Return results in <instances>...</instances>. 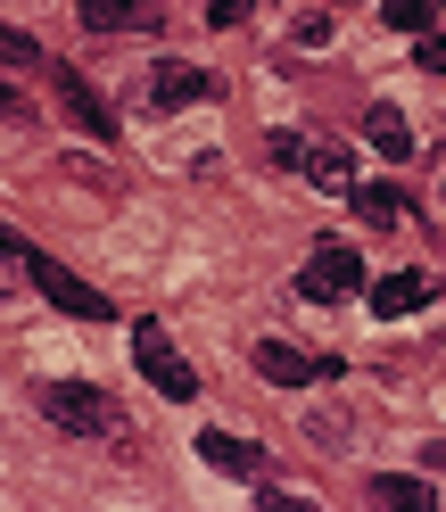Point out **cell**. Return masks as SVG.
Segmentation results:
<instances>
[{"mask_svg": "<svg viewBox=\"0 0 446 512\" xmlns=\"http://www.w3.org/2000/svg\"><path fill=\"white\" fill-rule=\"evenodd\" d=\"M364 298H372V314H380V323H397V314H413V306L430 298V281H422V273H380Z\"/></svg>", "mask_w": 446, "mask_h": 512, "instance_id": "11", "label": "cell"}, {"mask_svg": "<svg viewBox=\"0 0 446 512\" xmlns=\"http://www.w3.org/2000/svg\"><path fill=\"white\" fill-rule=\"evenodd\" d=\"M42 413L58 430H83V438H116L124 430V413L100 389H83V380H42Z\"/></svg>", "mask_w": 446, "mask_h": 512, "instance_id": "1", "label": "cell"}, {"mask_svg": "<svg viewBox=\"0 0 446 512\" xmlns=\"http://www.w3.org/2000/svg\"><path fill=\"white\" fill-rule=\"evenodd\" d=\"M339 9H347V0H339Z\"/></svg>", "mask_w": 446, "mask_h": 512, "instance_id": "21", "label": "cell"}, {"mask_svg": "<svg viewBox=\"0 0 446 512\" xmlns=\"http://www.w3.org/2000/svg\"><path fill=\"white\" fill-rule=\"evenodd\" d=\"M0 124H34V108H25V91L0 75Z\"/></svg>", "mask_w": 446, "mask_h": 512, "instance_id": "17", "label": "cell"}, {"mask_svg": "<svg viewBox=\"0 0 446 512\" xmlns=\"http://www.w3.org/2000/svg\"><path fill=\"white\" fill-rule=\"evenodd\" d=\"M75 9H83L91 34H157V25H166L157 0H75Z\"/></svg>", "mask_w": 446, "mask_h": 512, "instance_id": "7", "label": "cell"}, {"mask_svg": "<svg viewBox=\"0 0 446 512\" xmlns=\"http://www.w3.org/2000/svg\"><path fill=\"white\" fill-rule=\"evenodd\" d=\"M0 67H9V75H17V67H42V42L17 34V25H0Z\"/></svg>", "mask_w": 446, "mask_h": 512, "instance_id": "16", "label": "cell"}, {"mask_svg": "<svg viewBox=\"0 0 446 512\" xmlns=\"http://www.w3.org/2000/svg\"><path fill=\"white\" fill-rule=\"evenodd\" d=\"M190 100H215V75H207V67H182V58H166V67L149 75V108H190Z\"/></svg>", "mask_w": 446, "mask_h": 512, "instance_id": "9", "label": "cell"}, {"mask_svg": "<svg viewBox=\"0 0 446 512\" xmlns=\"http://www.w3.org/2000/svg\"><path fill=\"white\" fill-rule=\"evenodd\" d=\"M298 174L314 190H356V157H347L339 141H298Z\"/></svg>", "mask_w": 446, "mask_h": 512, "instance_id": "10", "label": "cell"}, {"mask_svg": "<svg viewBox=\"0 0 446 512\" xmlns=\"http://www.w3.org/2000/svg\"><path fill=\"white\" fill-rule=\"evenodd\" d=\"M364 141L389 157V166H405V157H413V124H405L397 108H372V116H364Z\"/></svg>", "mask_w": 446, "mask_h": 512, "instance_id": "12", "label": "cell"}, {"mask_svg": "<svg viewBox=\"0 0 446 512\" xmlns=\"http://www.w3.org/2000/svg\"><path fill=\"white\" fill-rule=\"evenodd\" d=\"M0 265H25V240L9 232V223H0Z\"/></svg>", "mask_w": 446, "mask_h": 512, "instance_id": "20", "label": "cell"}, {"mask_svg": "<svg viewBox=\"0 0 446 512\" xmlns=\"http://www.w3.org/2000/svg\"><path fill=\"white\" fill-rule=\"evenodd\" d=\"M190 446H199V463H207V471H223V479H248V488H265V446H248V438H232V430H199Z\"/></svg>", "mask_w": 446, "mask_h": 512, "instance_id": "6", "label": "cell"}, {"mask_svg": "<svg viewBox=\"0 0 446 512\" xmlns=\"http://www.w3.org/2000/svg\"><path fill=\"white\" fill-rule=\"evenodd\" d=\"M380 17H389L397 34H430V25H438V0H380Z\"/></svg>", "mask_w": 446, "mask_h": 512, "instance_id": "15", "label": "cell"}, {"mask_svg": "<svg viewBox=\"0 0 446 512\" xmlns=\"http://www.w3.org/2000/svg\"><path fill=\"white\" fill-rule=\"evenodd\" d=\"M58 108H67V124H83L91 141H116V116H108V100L91 91L75 67H58Z\"/></svg>", "mask_w": 446, "mask_h": 512, "instance_id": "8", "label": "cell"}, {"mask_svg": "<svg viewBox=\"0 0 446 512\" xmlns=\"http://www.w3.org/2000/svg\"><path fill=\"white\" fill-rule=\"evenodd\" d=\"M25 273H34V290H42L58 314H75V323H108V314H116L91 281H75V273L58 265V256H42V248H25Z\"/></svg>", "mask_w": 446, "mask_h": 512, "instance_id": "4", "label": "cell"}, {"mask_svg": "<svg viewBox=\"0 0 446 512\" xmlns=\"http://www.w3.org/2000/svg\"><path fill=\"white\" fill-rule=\"evenodd\" d=\"M413 58H422L430 75H446V34H422V42H413Z\"/></svg>", "mask_w": 446, "mask_h": 512, "instance_id": "18", "label": "cell"}, {"mask_svg": "<svg viewBox=\"0 0 446 512\" xmlns=\"http://www.w3.org/2000/svg\"><path fill=\"white\" fill-rule=\"evenodd\" d=\"M347 199H356V215H364V223H380V232H389V223L405 215V190H397V182H356Z\"/></svg>", "mask_w": 446, "mask_h": 512, "instance_id": "13", "label": "cell"}, {"mask_svg": "<svg viewBox=\"0 0 446 512\" xmlns=\"http://www.w3.org/2000/svg\"><path fill=\"white\" fill-rule=\"evenodd\" d=\"M298 141H306V133H273V141H265V157H273V166H298Z\"/></svg>", "mask_w": 446, "mask_h": 512, "instance_id": "19", "label": "cell"}, {"mask_svg": "<svg viewBox=\"0 0 446 512\" xmlns=\"http://www.w3.org/2000/svg\"><path fill=\"white\" fill-rule=\"evenodd\" d=\"M372 504H405V512H430V479H405V471H380V479H372Z\"/></svg>", "mask_w": 446, "mask_h": 512, "instance_id": "14", "label": "cell"}, {"mask_svg": "<svg viewBox=\"0 0 446 512\" xmlns=\"http://www.w3.org/2000/svg\"><path fill=\"white\" fill-rule=\"evenodd\" d=\"M257 372L273 380V389H306V380H339V364H331V356H306V347H290V339H257Z\"/></svg>", "mask_w": 446, "mask_h": 512, "instance_id": "5", "label": "cell"}, {"mask_svg": "<svg viewBox=\"0 0 446 512\" xmlns=\"http://www.w3.org/2000/svg\"><path fill=\"white\" fill-rule=\"evenodd\" d=\"M133 364H141V380H149V389L157 397H199V372H190L182 364V347L166 339V323H133Z\"/></svg>", "mask_w": 446, "mask_h": 512, "instance_id": "2", "label": "cell"}, {"mask_svg": "<svg viewBox=\"0 0 446 512\" xmlns=\"http://www.w3.org/2000/svg\"><path fill=\"white\" fill-rule=\"evenodd\" d=\"M356 290H372V281H364V256H356V248L323 240V248L306 256V273H298V298H314V306H339V298H356Z\"/></svg>", "mask_w": 446, "mask_h": 512, "instance_id": "3", "label": "cell"}]
</instances>
